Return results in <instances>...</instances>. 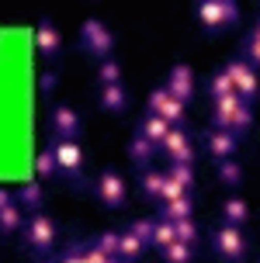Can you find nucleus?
<instances>
[{
  "mask_svg": "<svg viewBox=\"0 0 260 263\" xmlns=\"http://www.w3.org/2000/svg\"><path fill=\"white\" fill-rule=\"evenodd\" d=\"M25 250L35 256H49L56 250V239H59V225L49 211H31L25 218Z\"/></svg>",
  "mask_w": 260,
  "mask_h": 263,
  "instance_id": "nucleus-1",
  "label": "nucleus"
},
{
  "mask_svg": "<svg viewBox=\"0 0 260 263\" xmlns=\"http://www.w3.org/2000/svg\"><path fill=\"white\" fill-rule=\"evenodd\" d=\"M195 21L205 28L208 35H219V31H226V28H233L239 21V7L233 0H198Z\"/></svg>",
  "mask_w": 260,
  "mask_h": 263,
  "instance_id": "nucleus-2",
  "label": "nucleus"
},
{
  "mask_svg": "<svg viewBox=\"0 0 260 263\" xmlns=\"http://www.w3.org/2000/svg\"><path fill=\"white\" fill-rule=\"evenodd\" d=\"M52 156H56V173H63L66 180H80L87 170V153L77 139H52L49 142Z\"/></svg>",
  "mask_w": 260,
  "mask_h": 263,
  "instance_id": "nucleus-3",
  "label": "nucleus"
},
{
  "mask_svg": "<svg viewBox=\"0 0 260 263\" xmlns=\"http://www.w3.org/2000/svg\"><path fill=\"white\" fill-rule=\"evenodd\" d=\"M80 45H83V52H91L94 59H111L115 52V31L97 21V17H87L83 25H80Z\"/></svg>",
  "mask_w": 260,
  "mask_h": 263,
  "instance_id": "nucleus-4",
  "label": "nucleus"
},
{
  "mask_svg": "<svg viewBox=\"0 0 260 263\" xmlns=\"http://www.w3.org/2000/svg\"><path fill=\"white\" fill-rule=\"evenodd\" d=\"M146 115H156L163 118L170 128H184V118H187V104H181L177 97H170L167 87H156L146 97Z\"/></svg>",
  "mask_w": 260,
  "mask_h": 263,
  "instance_id": "nucleus-5",
  "label": "nucleus"
},
{
  "mask_svg": "<svg viewBox=\"0 0 260 263\" xmlns=\"http://www.w3.org/2000/svg\"><path fill=\"white\" fill-rule=\"evenodd\" d=\"M94 197L111 211L125 208V201H129V184H125V177H122L118 170H101L97 180H94Z\"/></svg>",
  "mask_w": 260,
  "mask_h": 263,
  "instance_id": "nucleus-6",
  "label": "nucleus"
},
{
  "mask_svg": "<svg viewBox=\"0 0 260 263\" xmlns=\"http://www.w3.org/2000/svg\"><path fill=\"white\" fill-rule=\"evenodd\" d=\"M222 69L229 73V80H233V90H236V97H239L243 104H253V101L260 97V73H257L250 63H243V59L236 55L233 63H226Z\"/></svg>",
  "mask_w": 260,
  "mask_h": 263,
  "instance_id": "nucleus-7",
  "label": "nucleus"
},
{
  "mask_svg": "<svg viewBox=\"0 0 260 263\" xmlns=\"http://www.w3.org/2000/svg\"><path fill=\"white\" fill-rule=\"evenodd\" d=\"M212 250L219 253L226 263H243L247 260V236H243V229L222 222L219 229L212 232Z\"/></svg>",
  "mask_w": 260,
  "mask_h": 263,
  "instance_id": "nucleus-8",
  "label": "nucleus"
},
{
  "mask_svg": "<svg viewBox=\"0 0 260 263\" xmlns=\"http://www.w3.org/2000/svg\"><path fill=\"white\" fill-rule=\"evenodd\" d=\"M160 153L167 156V163H187V166H195V145H191L187 128H170L167 139L160 142Z\"/></svg>",
  "mask_w": 260,
  "mask_h": 263,
  "instance_id": "nucleus-9",
  "label": "nucleus"
},
{
  "mask_svg": "<svg viewBox=\"0 0 260 263\" xmlns=\"http://www.w3.org/2000/svg\"><path fill=\"white\" fill-rule=\"evenodd\" d=\"M49 125H52V139H77V142H80L83 121H80L77 107H70V104H56V107L49 111Z\"/></svg>",
  "mask_w": 260,
  "mask_h": 263,
  "instance_id": "nucleus-10",
  "label": "nucleus"
},
{
  "mask_svg": "<svg viewBox=\"0 0 260 263\" xmlns=\"http://www.w3.org/2000/svg\"><path fill=\"white\" fill-rule=\"evenodd\" d=\"M201 145H205L208 156L219 163V159H233L236 156L239 139H236V135H229V132H219V128H205V132H201Z\"/></svg>",
  "mask_w": 260,
  "mask_h": 263,
  "instance_id": "nucleus-11",
  "label": "nucleus"
},
{
  "mask_svg": "<svg viewBox=\"0 0 260 263\" xmlns=\"http://www.w3.org/2000/svg\"><path fill=\"white\" fill-rule=\"evenodd\" d=\"M35 45H39V55L45 59V63H52V59H59V52H63V31L52 25L49 17H42L39 28H35Z\"/></svg>",
  "mask_w": 260,
  "mask_h": 263,
  "instance_id": "nucleus-12",
  "label": "nucleus"
},
{
  "mask_svg": "<svg viewBox=\"0 0 260 263\" xmlns=\"http://www.w3.org/2000/svg\"><path fill=\"white\" fill-rule=\"evenodd\" d=\"M163 87H167L170 97H177L181 104H187V101L195 97V69H191L187 63H177L174 69H170V77H167Z\"/></svg>",
  "mask_w": 260,
  "mask_h": 263,
  "instance_id": "nucleus-13",
  "label": "nucleus"
},
{
  "mask_svg": "<svg viewBox=\"0 0 260 263\" xmlns=\"http://www.w3.org/2000/svg\"><path fill=\"white\" fill-rule=\"evenodd\" d=\"M243 101L239 97H219V101H212V128H219V132H229L233 135V125L236 118H239V111H243Z\"/></svg>",
  "mask_w": 260,
  "mask_h": 263,
  "instance_id": "nucleus-14",
  "label": "nucleus"
},
{
  "mask_svg": "<svg viewBox=\"0 0 260 263\" xmlns=\"http://www.w3.org/2000/svg\"><path fill=\"white\" fill-rule=\"evenodd\" d=\"M156 218H163V222H184V218H195V194H181V197H174V201H163Z\"/></svg>",
  "mask_w": 260,
  "mask_h": 263,
  "instance_id": "nucleus-15",
  "label": "nucleus"
},
{
  "mask_svg": "<svg viewBox=\"0 0 260 263\" xmlns=\"http://www.w3.org/2000/svg\"><path fill=\"white\" fill-rule=\"evenodd\" d=\"M146 250H149V246H146V242L135 236V232H129V229H125V232H118V253H115V260H122V263H135Z\"/></svg>",
  "mask_w": 260,
  "mask_h": 263,
  "instance_id": "nucleus-16",
  "label": "nucleus"
},
{
  "mask_svg": "<svg viewBox=\"0 0 260 263\" xmlns=\"http://www.w3.org/2000/svg\"><path fill=\"white\" fill-rule=\"evenodd\" d=\"M222 222L226 225H236V229H243V225L250 222V204L243 201V197H226L222 201Z\"/></svg>",
  "mask_w": 260,
  "mask_h": 263,
  "instance_id": "nucleus-17",
  "label": "nucleus"
},
{
  "mask_svg": "<svg viewBox=\"0 0 260 263\" xmlns=\"http://www.w3.org/2000/svg\"><path fill=\"white\" fill-rule=\"evenodd\" d=\"M97 104H101V111L122 115V111L129 107V93H125V87H122V83H115V87H101V93H97Z\"/></svg>",
  "mask_w": 260,
  "mask_h": 263,
  "instance_id": "nucleus-18",
  "label": "nucleus"
},
{
  "mask_svg": "<svg viewBox=\"0 0 260 263\" xmlns=\"http://www.w3.org/2000/svg\"><path fill=\"white\" fill-rule=\"evenodd\" d=\"M21 229H25V211H21V204H18V201L4 204V208H0V236H14V232H21Z\"/></svg>",
  "mask_w": 260,
  "mask_h": 263,
  "instance_id": "nucleus-19",
  "label": "nucleus"
},
{
  "mask_svg": "<svg viewBox=\"0 0 260 263\" xmlns=\"http://www.w3.org/2000/svg\"><path fill=\"white\" fill-rule=\"evenodd\" d=\"M18 204L28 211H42V204H45V187H42V180H28V184H21V191H18Z\"/></svg>",
  "mask_w": 260,
  "mask_h": 263,
  "instance_id": "nucleus-20",
  "label": "nucleus"
},
{
  "mask_svg": "<svg viewBox=\"0 0 260 263\" xmlns=\"http://www.w3.org/2000/svg\"><path fill=\"white\" fill-rule=\"evenodd\" d=\"M163 187H167V170H153V166H146V170H143V194L160 204Z\"/></svg>",
  "mask_w": 260,
  "mask_h": 263,
  "instance_id": "nucleus-21",
  "label": "nucleus"
},
{
  "mask_svg": "<svg viewBox=\"0 0 260 263\" xmlns=\"http://www.w3.org/2000/svg\"><path fill=\"white\" fill-rule=\"evenodd\" d=\"M215 177L222 180V187H239L243 184V163L239 159H219L215 163Z\"/></svg>",
  "mask_w": 260,
  "mask_h": 263,
  "instance_id": "nucleus-22",
  "label": "nucleus"
},
{
  "mask_svg": "<svg viewBox=\"0 0 260 263\" xmlns=\"http://www.w3.org/2000/svg\"><path fill=\"white\" fill-rule=\"evenodd\" d=\"M153 156H156V145H153V142H146L143 135H135V139L129 142V159H132V166L146 170V166L153 163Z\"/></svg>",
  "mask_w": 260,
  "mask_h": 263,
  "instance_id": "nucleus-23",
  "label": "nucleus"
},
{
  "mask_svg": "<svg viewBox=\"0 0 260 263\" xmlns=\"http://www.w3.org/2000/svg\"><path fill=\"white\" fill-rule=\"evenodd\" d=\"M167 132H170V125L163 118H156V115H146L143 125H139V135H143L146 142H153L156 149H160V142L167 139Z\"/></svg>",
  "mask_w": 260,
  "mask_h": 263,
  "instance_id": "nucleus-24",
  "label": "nucleus"
},
{
  "mask_svg": "<svg viewBox=\"0 0 260 263\" xmlns=\"http://www.w3.org/2000/svg\"><path fill=\"white\" fill-rule=\"evenodd\" d=\"M170 242H177V232H174V222H163V218H153V236H149V246L163 253Z\"/></svg>",
  "mask_w": 260,
  "mask_h": 263,
  "instance_id": "nucleus-25",
  "label": "nucleus"
},
{
  "mask_svg": "<svg viewBox=\"0 0 260 263\" xmlns=\"http://www.w3.org/2000/svg\"><path fill=\"white\" fill-rule=\"evenodd\" d=\"M208 93H212V101H219V97H233V80H229V73H226V69H215V73H212V77H208Z\"/></svg>",
  "mask_w": 260,
  "mask_h": 263,
  "instance_id": "nucleus-26",
  "label": "nucleus"
},
{
  "mask_svg": "<svg viewBox=\"0 0 260 263\" xmlns=\"http://www.w3.org/2000/svg\"><path fill=\"white\" fill-rule=\"evenodd\" d=\"M167 177L174 180V184H181L187 194L195 191V166H187V163H170V166H167Z\"/></svg>",
  "mask_w": 260,
  "mask_h": 263,
  "instance_id": "nucleus-27",
  "label": "nucleus"
},
{
  "mask_svg": "<svg viewBox=\"0 0 260 263\" xmlns=\"http://www.w3.org/2000/svg\"><path fill=\"white\" fill-rule=\"evenodd\" d=\"M160 256H163V263H191L195 260V246H187V242H170Z\"/></svg>",
  "mask_w": 260,
  "mask_h": 263,
  "instance_id": "nucleus-28",
  "label": "nucleus"
},
{
  "mask_svg": "<svg viewBox=\"0 0 260 263\" xmlns=\"http://www.w3.org/2000/svg\"><path fill=\"white\" fill-rule=\"evenodd\" d=\"M97 83H101V87L122 83V66H118V59H104V63L97 66Z\"/></svg>",
  "mask_w": 260,
  "mask_h": 263,
  "instance_id": "nucleus-29",
  "label": "nucleus"
},
{
  "mask_svg": "<svg viewBox=\"0 0 260 263\" xmlns=\"http://www.w3.org/2000/svg\"><path fill=\"white\" fill-rule=\"evenodd\" d=\"M56 177V156H52V149L45 145L35 159V180H52Z\"/></svg>",
  "mask_w": 260,
  "mask_h": 263,
  "instance_id": "nucleus-30",
  "label": "nucleus"
},
{
  "mask_svg": "<svg viewBox=\"0 0 260 263\" xmlns=\"http://www.w3.org/2000/svg\"><path fill=\"white\" fill-rule=\"evenodd\" d=\"M174 232H177V242H187V246H195L198 250V232H201V229H198V222L195 218H184V222H174Z\"/></svg>",
  "mask_w": 260,
  "mask_h": 263,
  "instance_id": "nucleus-31",
  "label": "nucleus"
},
{
  "mask_svg": "<svg viewBox=\"0 0 260 263\" xmlns=\"http://www.w3.org/2000/svg\"><path fill=\"white\" fill-rule=\"evenodd\" d=\"M239 59H243V63H250L260 73V42L247 35V39H243V49H239Z\"/></svg>",
  "mask_w": 260,
  "mask_h": 263,
  "instance_id": "nucleus-32",
  "label": "nucleus"
},
{
  "mask_svg": "<svg viewBox=\"0 0 260 263\" xmlns=\"http://www.w3.org/2000/svg\"><path fill=\"white\" fill-rule=\"evenodd\" d=\"M94 246H97L104 256H115L118 253V232H101V236L94 239Z\"/></svg>",
  "mask_w": 260,
  "mask_h": 263,
  "instance_id": "nucleus-33",
  "label": "nucleus"
},
{
  "mask_svg": "<svg viewBox=\"0 0 260 263\" xmlns=\"http://www.w3.org/2000/svg\"><path fill=\"white\" fill-rule=\"evenodd\" d=\"M80 253L87 256V263H111V260H115V256H104L94 242H80Z\"/></svg>",
  "mask_w": 260,
  "mask_h": 263,
  "instance_id": "nucleus-34",
  "label": "nucleus"
},
{
  "mask_svg": "<svg viewBox=\"0 0 260 263\" xmlns=\"http://www.w3.org/2000/svg\"><path fill=\"white\" fill-rule=\"evenodd\" d=\"M129 232H135V236H139L146 246H149V236H153V218H139V222H132Z\"/></svg>",
  "mask_w": 260,
  "mask_h": 263,
  "instance_id": "nucleus-35",
  "label": "nucleus"
},
{
  "mask_svg": "<svg viewBox=\"0 0 260 263\" xmlns=\"http://www.w3.org/2000/svg\"><path fill=\"white\" fill-rule=\"evenodd\" d=\"M56 263H87V256L80 253V242H73V246H70V250H66Z\"/></svg>",
  "mask_w": 260,
  "mask_h": 263,
  "instance_id": "nucleus-36",
  "label": "nucleus"
},
{
  "mask_svg": "<svg viewBox=\"0 0 260 263\" xmlns=\"http://www.w3.org/2000/svg\"><path fill=\"white\" fill-rule=\"evenodd\" d=\"M52 87H59V77H56V73H45V77H42V93H49Z\"/></svg>",
  "mask_w": 260,
  "mask_h": 263,
  "instance_id": "nucleus-37",
  "label": "nucleus"
},
{
  "mask_svg": "<svg viewBox=\"0 0 260 263\" xmlns=\"http://www.w3.org/2000/svg\"><path fill=\"white\" fill-rule=\"evenodd\" d=\"M14 197H11V191H7V187H0V208H4V204H11Z\"/></svg>",
  "mask_w": 260,
  "mask_h": 263,
  "instance_id": "nucleus-38",
  "label": "nucleus"
},
{
  "mask_svg": "<svg viewBox=\"0 0 260 263\" xmlns=\"http://www.w3.org/2000/svg\"><path fill=\"white\" fill-rule=\"evenodd\" d=\"M250 39H257V42H260V17L253 21V28H250Z\"/></svg>",
  "mask_w": 260,
  "mask_h": 263,
  "instance_id": "nucleus-39",
  "label": "nucleus"
},
{
  "mask_svg": "<svg viewBox=\"0 0 260 263\" xmlns=\"http://www.w3.org/2000/svg\"><path fill=\"white\" fill-rule=\"evenodd\" d=\"M111 263H122V260H111Z\"/></svg>",
  "mask_w": 260,
  "mask_h": 263,
  "instance_id": "nucleus-40",
  "label": "nucleus"
},
{
  "mask_svg": "<svg viewBox=\"0 0 260 263\" xmlns=\"http://www.w3.org/2000/svg\"><path fill=\"white\" fill-rule=\"evenodd\" d=\"M42 263H45V260H42Z\"/></svg>",
  "mask_w": 260,
  "mask_h": 263,
  "instance_id": "nucleus-41",
  "label": "nucleus"
}]
</instances>
